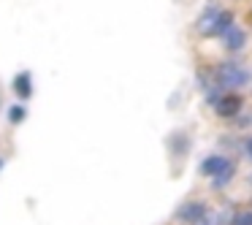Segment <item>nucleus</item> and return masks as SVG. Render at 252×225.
Returning <instances> with one entry per match:
<instances>
[{
    "label": "nucleus",
    "instance_id": "nucleus-1",
    "mask_svg": "<svg viewBox=\"0 0 252 225\" xmlns=\"http://www.w3.org/2000/svg\"><path fill=\"white\" fill-rule=\"evenodd\" d=\"M212 79L220 90H236L250 84V71L236 60H225L217 68H212Z\"/></svg>",
    "mask_w": 252,
    "mask_h": 225
},
{
    "label": "nucleus",
    "instance_id": "nucleus-2",
    "mask_svg": "<svg viewBox=\"0 0 252 225\" xmlns=\"http://www.w3.org/2000/svg\"><path fill=\"white\" fill-rule=\"evenodd\" d=\"M230 25H233V14L225 8L209 6L198 19V33H201V38H220Z\"/></svg>",
    "mask_w": 252,
    "mask_h": 225
},
{
    "label": "nucleus",
    "instance_id": "nucleus-3",
    "mask_svg": "<svg viewBox=\"0 0 252 225\" xmlns=\"http://www.w3.org/2000/svg\"><path fill=\"white\" fill-rule=\"evenodd\" d=\"M206 217H209V209H206V203H201V201H187V203H182L179 212H176V220L185 223V225H198Z\"/></svg>",
    "mask_w": 252,
    "mask_h": 225
},
{
    "label": "nucleus",
    "instance_id": "nucleus-4",
    "mask_svg": "<svg viewBox=\"0 0 252 225\" xmlns=\"http://www.w3.org/2000/svg\"><path fill=\"white\" fill-rule=\"evenodd\" d=\"M241 106H244L241 95H220L217 103H214V111L220 117H225V120H230V117H236L241 111Z\"/></svg>",
    "mask_w": 252,
    "mask_h": 225
},
{
    "label": "nucleus",
    "instance_id": "nucleus-5",
    "mask_svg": "<svg viewBox=\"0 0 252 225\" xmlns=\"http://www.w3.org/2000/svg\"><path fill=\"white\" fill-rule=\"evenodd\" d=\"M230 165H233V160L222 158V155H209V158L201 160V174L212 179V176H217V174H222V171H228Z\"/></svg>",
    "mask_w": 252,
    "mask_h": 225
},
{
    "label": "nucleus",
    "instance_id": "nucleus-6",
    "mask_svg": "<svg viewBox=\"0 0 252 225\" xmlns=\"http://www.w3.org/2000/svg\"><path fill=\"white\" fill-rule=\"evenodd\" d=\"M220 38H222V46L230 52V55L241 52V49H244V44H247V33H244L241 28H236V25H230V28L225 30V33L220 35Z\"/></svg>",
    "mask_w": 252,
    "mask_h": 225
},
{
    "label": "nucleus",
    "instance_id": "nucleus-7",
    "mask_svg": "<svg viewBox=\"0 0 252 225\" xmlns=\"http://www.w3.org/2000/svg\"><path fill=\"white\" fill-rule=\"evenodd\" d=\"M14 93H17L19 100H30V95H33V76H30V71L17 73V79H14Z\"/></svg>",
    "mask_w": 252,
    "mask_h": 225
},
{
    "label": "nucleus",
    "instance_id": "nucleus-8",
    "mask_svg": "<svg viewBox=\"0 0 252 225\" xmlns=\"http://www.w3.org/2000/svg\"><path fill=\"white\" fill-rule=\"evenodd\" d=\"M233 174H236V165H230L228 171H222V174L212 176V190H222V187L228 185L230 179H233Z\"/></svg>",
    "mask_w": 252,
    "mask_h": 225
},
{
    "label": "nucleus",
    "instance_id": "nucleus-9",
    "mask_svg": "<svg viewBox=\"0 0 252 225\" xmlns=\"http://www.w3.org/2000/svg\"><path fill=\"white\" fill-rule=\"evenodd\" d=\"M25 117H28V111H25V106H8V122L11 125H19V122H25Z\"/></svg>",
    "mask_w": 252,
    "mask_h": 225
},
{
    "label": "nucleus",
    "instance_id": "nucleus-10",
    "mask_svg": "<svg viewBox=\"0 0 252 225\" xmlns=\"http://www.w3.org/2000/svg\"><path fill=\"white\" fill-rule=\"evenodd\" d=\"M230 225H252V209H241L230 217Z\"/></svg>",
    "mask_w": 252,
    "mask_h": 225
},
{
    "label": "nucleus",
    "instance_id": "nucleus-11",
    "mask_svg": "<svg viewBox=\"0 0 252 225\" xmlns=\"http://www.w3.org/2000/svg\"><path fill=\"white\" fill-rule=\"evenodd\" d=\"M244 152H247V158L252 160V138H247V141H244Z\"/></svg>",
    "mask_w": 252,
    "mask_h": 225
},
{
    "label": "nucleus",
    "instance_id": "nucleus-12",
    "mask_svg": "<svg viewBox=\"0 0 252 225\" xmlns=\"http://www.w3.org/2000/svg\"><path fill=\"white\" fill-rule=\"evenodd\" d=\"M3 165H6V160H3V158H0V171H3Z\"/></svg>",
    "mask_w": 252,
    "mask_h": 225
},
{
    "label": "nucleus",
    "instance_id": "nucleus-13",
    "mask_svg": "<svg viewBox=\"0 0 252 225\" xmlns=\"http://www.w3.org/2000/svg\"><path fill=\"white\" fill-rule=\"evenodd\" d=\"M250 182H252V176H250Z\"/></svg>",
    "mask_w": 252,
    "mask_h": 225
}]
</instances>
